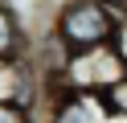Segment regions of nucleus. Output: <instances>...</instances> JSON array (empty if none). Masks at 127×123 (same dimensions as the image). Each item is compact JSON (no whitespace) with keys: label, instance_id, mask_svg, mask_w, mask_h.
I'll list each match as a JSON object with an SVG mask.
<instances>
[{"label":"nucleus","instance_id":"20e7f679","mask_svg":"<svg viewBox=\"0 0 127 123\" xmlns=\"http://www.w3.org/2000/svg\"><path fill=\"white\" fill-rule=\"evenodd\" d=\"M21 49H25V33H21L17 16H12L8 0H0V62L21 57Z\"/></svg>","mask_w":127,"mask_h":123},{"label":"nucleus","instance_id":"39448f33","mask_svg":"<svg viewBox=\"0 0 127 123\" xmlns=\"http://www.w3.org/2000/svg\"><path fill=\"white\" fill-rule=\"evenodd\" d=\"M107 107H111L115 115H123V119H127V78H123V82H119V86L107 94Z\"/></svg>","mask_w":127,"mask_h":123},{"label":"nucleus","instance_id":"6e6552de","mask_svg":"<svg viewBox=\"0 0 127 123\" xmlns=\"http://www.w3.org/2000/svg\"><path fill=\"white\" fill-rule=\"evenodd\" d=\"M107 123H127V119H123V115H115V111H111V119H107Z\"/></svg>","mask_w":127,"mask_h":123},{"label":"nucleus","instance_id":"f257e3e1","mask_svg":"<svg viewBox=\"0 0 127 123\" xmlns=\"http://www.w3.org/2000/svg\"><path fill=\"white\" fill-rule=\"evenodd\" d=\"M49 29L70 53H86L115 41V16L107 0H62Z\"/></svg>","mask_w":127,"mask_h":123},{"label":"nucleus","instance_id":"f03ea898","mask_svg":"<svg viewBox=\"0 0 127 123\" xmlns=\"http://www.w3.org/2000/svg\"><path fill=\"white\" fill-rule=\"evenodd\" d=\"M123 78H127V66L119 62L111 45H102V49H86V53H70L62 82L45 94H111Z\"/></svg>","mask_w":127,"mask_h":123},{"label":"nucleus","instance_id":"423d86ee","mask_svg":"<svg viewBox=\"0 0 127 123\" xmlns=\"http://www.w3.org/2000/svg\"><path fill=\"white\" fill-rule=\"evenodd\" d=\"M0 123H33V115L21 111L17 103H0Z\"/></svg>","mask_w":127,"mask_h":123},{"label":"nucleus","instance_id":"7ed1b4c3","mask_svg":"<svg viewBox=\"0 0 127 123\" xmlns=\"http://www.w3.org/2000/svg\"><path fill=\"white\" fill-rule=\"evenodd\" d=\"M111 107L107 94H45V107L33 123H107Z\"/></svg>","mask_w":127,"mask_h":123},{"label":"nucleus","instance_id":"0eeeda50","mask_svg":"<svg viewBox=\"0 0 127 123\" xmlns=\"http://www.w3.org/2000/svg\"><path fill=\"white\" fill-rule=\"evenodd\" d=\"M111 49H115V53H119V62L127 66V16L115 25V41H111Z\"/></svg>","mask_w":127,"mask_h":123}]
</instances>
